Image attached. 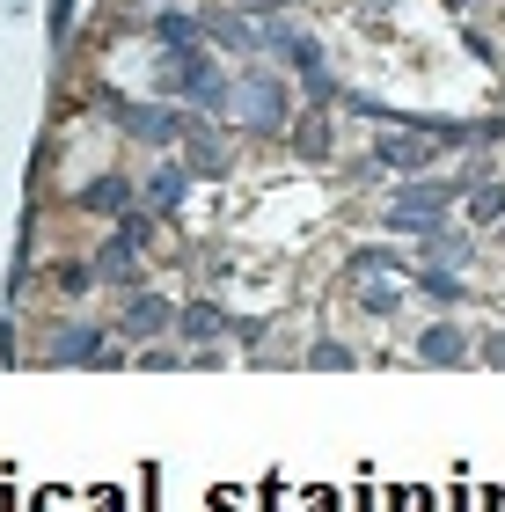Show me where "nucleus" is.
<instances>
[{"label": "nucleus", "instance_id": "obj_1", "mask_svg": "<svg viewBox=\"0 0 505 512\" xmlns=\"http://www.w3.org/2000/svg\"><path fill=\"white\" fill-rule=\"evenodd\" d=\"M454 198H462L454 183H410V191H396V205H388V227H425V235H432Z\"/></svg>", "mask_w": 505, "mask_h": 512}, {"label": "nucleus", "instance_id": "obj_2", "mask_svg": "<svg viewBox=\"0 0 505 512\" xmlns=\"http://www.w3.org/2000/svg\"><path fill=\"white\" fill-rule=\"evenodd\" d=\"M169 81H176V88H183V96H191L198 110H220V103H227L220 66H213V59H198L191 44H183V52H169Z\"/></svg>", "mask_w": 505, "mask_h": 512}, {"label": "nucleus", "instance_id": "obj_3", "mask_svg": "<svg viewBox=\"0 0 505 512\" xmlns=\"http://www.w3.org/2000/svg\"><path fill=\"white\" fill-rule=\"evenodd\" d=\"M242 96H249L242 110H249V125H257V132H279L286 125V81L279 74H249Z\"/></svg>", "mask_w": 505, "mask_h": 512}, {"label": "nucleus", "instance_id": "obj_4", "mask_svg": "<svg viewBox=\"0 0 505 512\" xmlns=\"http://www.w3.org/2000/svg\"><path fill=\"white\" fill-rule=\"evenodd\" d=\"M169 322H176V315H169V300H154V293H132V300H125V322H118V330L147 344V337H162Z\"/></svg>", "mask_w": 505, "mask_h": 512}, {"label": "nucleus", "instance_id": "obj_5", "mask_svg": "<svg viewBox=\"0 0 505 512\" xmlns=\"http://www.w3.org/2000/svg\"><path fill=\"white\" fill-rule=\"evenodd\" d=\"M118 118H125V132H140L147 147H169V139L183 132V125H176V110H154V103H147V110H140V103H125Z\"/></svg>", "mask_w": 505, "mask_h": 512}, {"label": "nucleus", "instance_id": "obj_6", "mask_svg": "<svg viewBox=\"0 0 505 512\" xmlns=\"http://www.w3.org/2000/svg\"><path fill=\"white\" fill-rule=\"evenodd\" d=\"M140 235H147V220H132L118 242H103V256H96V278H118V286H125V278H132V249H140Z\"/></svg>", "mask_w": 505, "mask_h": 512}, {"label": "nucleus", "instance_id": "obj_7", "mask_svg": "<svg viewBox=\"0 0 505 512\" xmlns=\"http://www.w3.org/2000/svg\"><path fill=\"white\" fill-rule=\"evenodd\" d=\"M418 359H432V366H454V359H469V337L454 330V322H432V330L418 337Z\"/></svg>", "mask_w": 505, "mask_h": 512}, {"label": "nucleus", "instance_id": "obj_8", "mask_svg": "<svg viewBox=\"0 0 505 512\" xmlns=\"http://www.w3.org/2000/svg\"><path fill=\"white\" fill-rule=\"evenodd\" d=\"M198 30H213L227 52H249V44H257V30H249V15H227V8H205L198 15Z\"/></svg>", "mask_w": 505, "mask_h": 512}, {"label": "nucleus", "instance_id": "obj_9", "mask_svg": "<svg viewBox=\"0 0 505 512\" xmlns=\"http://www.w3.org/2000/svg\"><path fill=\"white\" fill-rule=\"evenodd\" d=\"M52 359H59V366H74V359H103V337H96V330H74V322H66V330L52 337Z\"/></svg>", "mask_w": 505, "mask_h": 512}, {"label": "nucleus", "instance_id": "obj_10", "mask_svg": "<svg viewBox=\"0 0 505 512\" xmlns=\"http://www.w3.org/2000/svg\"><path fill=\"white\" fill-rule=\"evenodd\" d=\"M176 322H183V337H191V344H213V337L227 330V322H220V308H213V300H191V308H183Z\"/></svg>", "mask_w": 505, "mask_h": 512}, {"label": "nucleus", "instance_id": "obj_11", "mask_svg": "<svg viewBox=\"0 0 505 512\" xmlns=\"http://www.w3.org/2000/svg\"><path fill=\"white\" fill-rule=\"evenodd\" d=\"M125 198H132V191H125V176H96V183L81 191V205H88V213H118Z\"/></svg>", "mask_w": 505, "mask_h": 512}, {"label": "nucleus", "instance_id": "obj_12", "mask_svg": "<svg viewBox=\"0 0 505 512\" xmlns=\"http://www.w3.org/2000/svg\"><path fill=\"white\" fill-rule=\"evenodd\" d=\"M154 37H162V44H169V52H183V44H191V37H198V22H191V15H183V8H162V15H154Z\"/></svg>", "mask_w": 505, "mask_h": 512}, {"label": "nucleus", "instance_id": "obj_13", "mask_svg": "<svg viewBox=\"0 0 505 512\" xmlns=\"http://www.w3.org/2000/svg\"><path fill=\"white\" fill-rule=\"evenodd\" d=\"M176 198H183V169H154L147 176V213H169Z\"/></svg>", "mask_w": 505, "mask_h": 512}, {"label": "nucleus", "instance_id": "obj_14", "mask_svg": "<svg viewBox=\"0 0 505 512\" xmlns=\"http://www.w3.org/2000/svg\"><path fill=\"white\" fill-rule=\"evenodd\" d=\"M381 161H388V169H425V161H432V139H388Z\"/></svg>", "mask_w": 505, "mask_h": 512}, {"label": "nucleus", "instance_id": "obj_15", "mask_svg": "<svg viewBox=\"0 0 505 512\" xmlns=\"http://www.w3.org/2000/svg\"><path fill=\"white\" fill-rule=\"evenodd\" d=\"M183 161H191V169H205V176H220V169H227V147H220L213 132H191V154H183Z\"/></svg>", "mask_w": 505, "mask_h": 512}, {"label": "nucleus", "instance_id": "obj_16", "mask_svg": "<svg viewBox=\"0 0 505 512\" xmlns=\"http://www.w3.org/2000/svg\"><path fill=\"white\" fill-rule=\"evenodd\" d=\"M498 213H505V183H484V191H469V220H484V227H491Z\"/></svg>", "mask_w": 505, "mask_h": 512}, {"label": "nucleus", "instance_id": "obj_17", "mask_svg": "<svg viewBox=\"0 0 505 512\" xmlns=\"http://www.w3.org/2000/svg\"><path fill=\"white\" fill-rule=\"evenodd\" d=\"M59 286L66 293H88V286H96V264H59Z\"/></svg>", "mask_w": 505, "mask_h": 512}, {"label": "nucleus", "instance_id": "obj_18", "mask_svg": "<svg viewBox=\"0 0 505 512\" xmlns=\"http://www.w3.org/2000/svg\"><path fill=\"white\" fill-rule=\"evenodd\" d=\"M323 147H330V125L308 118V125H301V154H323Z\"/></svg>", "mask_w": 505, "mask_h": 512}, {"label": "nucleus", "instance_id": "obj_19", "mask_svg": "<svg viewBox=\"0 0 505 512\" xmlns=\"http://www.w3.org/2000/svg\"><path fill=\"white\" fill-rule=\"evenodd\" d=\"M418 286H425V293H440V300H447V293H454V278H447V271H432V264H425V271H418Z\"/></svg>", "mask_w": 505, "mask_h": 512}, {"label": "nucleus", "instance_id": "obj_20", "mask_svg": "<svg viewBox=\"0 0 505 512\" xmlns=\"http://www.w3.org/2000/svg\"><path fill=\"white\" fill-rule=\"evenodd\" d=\"M37 512H74V498H66V491H44V498H37Z\"/></svg>", "mask_w": 505, "mask_h": 512}, {"label": "nucleus", "instance_id": "obj_21", "mask_svg": "<svg viewBox=\"0 0 505 512\" xmlns=\"http://www.w3.org/2000/svg\"><path fill=\"white\" fill-rule=\"evenodd\" d=\"M484 359H491V366H505V337H484Z\"/></svg>", "mask_w": 505, "mask_h": 512}, {"label": "nucleus", "instance_id": "obj_22", "mask_svg": "<svg viewBox=\"0 0 505 512\" xmlns=\"http://www.w3.org/2000/svg\"><path fill=\"white\" fill-rule=\"evenodd\" d=\"M330 505H337V498H330V491H315V498H308V512H330Z\"/></svg>", "mask_w": 505, "mask_h": 512}, {"label": "nucleus", "instance_id": "obj_23", "mask_svg": "<svg viewBox=\"0 0 505 512\" xmlns=\"http://www.w3.org/2000/svg\"><path fill=\"white\" fill-rule=\"evenodd\" d=\"M213 512H235V491H220V498H213Z\"/></svg>", "mask_w": 505, "mask_h": 512}, {"label": "nucleus", "instance_id": "obj_24", "mask_svg": "<svg viewBox=\"0 0 505 512\" xmlns=\"http://www.w3.org/2000/svg\"><path fill=\"white\" fill-rule=\"evenodd\" d=\"M162 8H176V0H162Z\"/></svg>", "mask_w": 505, "mask_h": 512}]
</instances>
